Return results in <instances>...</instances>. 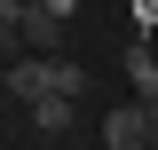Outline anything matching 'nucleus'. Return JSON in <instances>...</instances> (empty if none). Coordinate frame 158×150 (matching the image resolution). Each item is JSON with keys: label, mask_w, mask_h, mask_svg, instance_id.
Returning <instances> with one entry per match:
<instances>
[{"label": "nucleus", "mask_w": 158, "mask_h": 150, "mask_svg": "<svg viewBox=\"0 0 158 150\" xmlns=\"http://www.w3.org/2000/svg\"><path fill=\"white\" fill-rule=\"evenodd\" d=\"M8 95H24V103L87 95V71H79V63H48V56H16V63H8Z\"/></svg>", "instance_id": "f257e3e1"}, {"label": "nucleus", "mask_w": 158, "mask_h": 150, "mask_svg": "<svg viewBox=\"0 0 158 150\" xmlns=\"http://www.w3.org/2000/svg\"><path fill=\"white\" fill-rule=\"evenodd\" d=\"M103 150H150V119H142V103H118V111L103 119Z\"/></svg>", "instance_id": "f03ea898"}, {"label": "nucleus", "mask_w": 158, "mask_h": 150, "mask_svg": "<svg viewBox=\"0 0 158 150\" xmlns=\"http://www.w3.org/2000/svg\"><path fill=\"white\" fill-rule=\"evenodd\" d=\"M127 79H135L142 95H158V56H150V40H127Z\"/></svg>", "instance_id": "7ed1b4c3"}, {"label": "nucleus", "mask_w": 158, "mask_h": 150, "mask_svg": "<svg viewBox=\"0 0 158 150\" xmlns=\"http://www.w3.org/2000/svg\"><path fill=\"white\" fill-rule=\"evenodd\" d=\"M32 119H40V134H63V127H71V95H48V103H32Z\"/></svg>", "instance_id": "20e7f679"}, {"label": "nucleus", "mask_w": 158, "mask_h": 150, "mask_svg": "<svg viewBox=\"0 0 158 150\" xmlns=\"http://www.w3.org/2000/svg\"><path fill=\"white\" fill-rule=\"evenodd\" d=\"M158 24V0H135V32H150Z\"/></svg>", "instance_id": "39448f33"}, {"label": "nucleus", "mask_w": 158, "mask_h": 150, "mask_svg": "<svg viewBox=\"0 0 158 150\" xmlns=\"http://www.w3.org/2000/svg\"><path fill=\"white\" fill-rule=\"evenodd\" d=\"M142 119H150V142H158V95H142Z\"/></svg>", "instance_id": "423d86ee"}, {"label": "nucleus", "mask_w": 158, "mask_h": 150, "mask_svg": "<svg viewBox=\"0 0 158 150\" xmlns=\"http://www.w3.org/2000/svg\"><path fill=\"white\" fill-rule=\"evenodd\" d=\"M48 8H56V16H71V0H48Z\"/></svg>", "instance_id": "0eeeda50"}]
</instances>
